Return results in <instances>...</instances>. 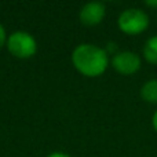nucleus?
Segmentation results:
<instances>
[{"mask_svg":"<svg viewBox=\"0 0 157 157\" xmlns=\"http://www.w3.org/2000/svg\"><path fill=\"white\" fill-rule=\"evenodd\" d=\"M72 63L80 75L86 77H98L106 72L109 57L105 48L95 44L83 43L72 52Z\"/></svg>","mask_w":157,"mask_h":157,"instance_id":"nucleus-1","label":"nucleus"},{"mask_svg":"<svg viewBox=\"0 0 157 157\" xmlns=\"http://www.w3.org/2000/svg\"><path fill=\"white\" fill-rule=\"evenodd\" d=\"M150 19L145 10L136 7H130L121 11L117 18V26L124 35L138 36L142 35L149 28Z\"/></svg>","mask_w":157,"mask_h":157,"instance_id":"nucleus-2","label":"nucleus"},{"mask_svg":"<svg viewBox=\"0 0 157 157\" xmlns=\"http://www.w3.org/2000/svg\"><path fill=\"white\" fill-rule=\"evenodd\" d=\"M7 50L11 55L19 59L32 58L37 51V43L35 37L24 30H17L7 37Z\"/></svg>","mask_w":157,"mask_h":157,"instance_id":"nucleus-3","label":"nucleus"},{"mask_svg":"<svg viewBox=\"0 0 157 157\" xmlns=\"http://www.w3.org/2000/svg\"><path fill=\"white\" fill-rule=\"evenodd\" d=\"M110 65L119 75L132 76L136 72H139L142 66V59L136 52L124 50V51H117L116 54H113Z\"/></svg>","mask_w":157,"mask_h":157,"instance_id":"nucleus-4","label":"nucleus"},{"mask_svg":"<svg viewBox=\"0 0 157 157\" xmlns=\"http://www.w3.org/2000/svg\"><path fill=\"white\" fill-rule=\"evenodd\" d=\"M106 15V7L101 2H90L81 7L78 13L80 22L86 26H97Z\"/></svg>","mask_w":157,"mask_h":157,"instance_id":"nucleus-5","label":"nucleus"},{"mask_svg":"<svg viewBox=\"0 0 157 157\" xmlns=\"http://www.w3.org/2000/svg\"><path fill=\"white\" fill-rule=\"evenodd\" d=\"M139 95H141L142 101L147 103H157V78H150V80L145 81L142 84L141 90H139Z\"/></svg>","mask_w":157,"mask_h":157,"instance_id":"nucleus-6","label":"nucleus"},{"mask_svg":"<svg viewBox=\"0 0 157 157\" xmlns=\"http://www.w3.org/2000/svg\"><path fill=\"white\" fill-rule=\"evenodd\" d=\"M142 55L147 63L157 66V35L152 36L145 41L144 48H142Z\"/></svg>","mask_w":157,"mask_h":157,"instance_id":"nucleus-7","label":"nucleus"},{"mask_svg":"<svg viewBox=\"0 0 157 157\" xmlns=\"http://www.w3.org/2000/svg\"><path fill=\"white\" fill-rule=\"evenodd\" d=\"M7 43V35H6V29L2 24H0V48Z\"/></svg>","mask_w":157,"mask_h":157,"instance_id":"nucleus-8","label":"nucleus"},{"mask_svg":"<svg viewBox=\"0 0 157 157\" xmlns=\"http://www.w3.org/2000/svg\"><path fill=\"white\" fill-rule=\"evenodd\" d=\"M152 127H153V130H155V132L157 134V110L152 116Z\"/></svg>","mask_w":157,"mask_h":157,"instance_id":"nucleus-9","label":"nucleus"},{"mask_svg":"<svg viewBox=\"0 0 157 157\" xmlns=\"http://www.w3.org/2000/svg\"><path fill=\"white\" fill-rule=\"evenodd\" d=\"M47 157H71V156L63 153V152H54V153H51V155H48Z\"/></svg>","mask_w":157,"mask_h":157,"instance_id":"nucleus-10","label":"nucleus"},{"mask_svg":"<svg viewBox=\"0 0 157 157\" xmlns=\"http://www.w3.org/2000/svg\"><path fill=\"white\" fill-rule=\"evenodd\" d=\"M145 6H147L150 8H157V0H146Z\"/></svg>","mask_w":157,"mask_h":157,"instance_id":"nucleus-11","label":"nucleus"}]
</instances>
